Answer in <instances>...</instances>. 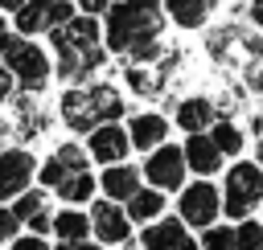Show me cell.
<instances>
[{
  "mask_svg": "<svg viewBox=\"0 0 263 250\" xmlns=\"http://www.w3.org/2000/svg\"><path fill=\"white\" fill-rule=\"evenodd\" d=\"M25 230H29V234H41V238H49V234H53V213H49V209H41L37 217H29V221H25Z\"/></svg>",
  "mask_w": 263,
  "mask_h": 250,
  "instance_id": "83f0119b",
  "label": "cell"
},
{
  "mask_svg": "<svg viewBox=\"0 0 263 250\" xmlns=\"http://www.w3.org/2000/svg\"><path fill=\"white\" fill-rule=\"evenodd\" d=\"M255 164L263 168V139H255Z\"/></svg>",
  "mask_w": 263,
  "mask_h": 250,
  "instance_id": "e575fe53",
  "label": "cell"
},
{
  "mask_svg": "<svg viewBox=\"0 0 263 250\" xmlns=\"http://www.w3.org/2000/svg\"><path fill=\"white\" fill-rule=\"evenodd\" d=\"M21 230H25V221L12 213V205H4V201H0V246L16 242V238H21Z\"/></svg>",
  "mask_w": 263,
  "mask_h": 250,
  "instance_id": "484cf974",
  "label": "cell"
},
{
  "mask_svg": "<svg viewBox=\"0 0 263 250\" xmlns=\"http://www.w3.org/2000/svg\"><path fill=\"white\" fill-rule=\"evenodd\" d=\"M177 217L189 225V230H210L218 217H222V184L197 176V180H185V189L177 193Z\"/></svg>",
  "mask_w": 263,
  "mask_h": 250,
  "instance_id": "277c9868",
  "label": "cell"
},
{
  "mask_svg": "<svg viewBox=\"0 0 263 250\" xmlns=\"http://www.w3.org/2000/svg\"><path fill=\"white\" fill-rule=\"evenodd\" d=\"M8 33H12V25H8V20H4V12H0V41H4Z\"/></svg>",
  "mask_w": 263,
  "mask_h": 250,
  "instance_id": "836d02e7",
  "label": "cell"
},
{
  "mask_svg": "<svg viewBox=\"0 0 263 250\" xmlns=\"http://www.w3.org/2000/svg\"><path fill=\"white\" fill-rule=\"evenodd\" d=\"M29 0H0V12H16V8H25Z\"/></svg>",
  "mask_w": 263,
  "mask_h": 250,
  "instance_id": "1f68e13d",
  "label": "cell"
},
{
  "mask_svg": "<svg viewBox=\"0 0 263 250\" xmlns=\"http://www.w3.org/2000/svg\"><path fill=\"white\" fill-rule=\"evenodd\" d=\"M123 209H127L132 225H152V221H160V217H164V209H168V193H160V189L144 184V189H136V193L123 201Z\"/></svg>",
  "mask_w": 263,
  "mask_h": 250,
  "instance_id": "5bb4252c",
  "label": "cell"
},
{
  "mask_svg": "<svg viewBox=\"0 0 263 250\" xmlns=\"http://www.w3.org/2000/svg\"><path fill=\"white\" fill-rule=\"evenodd\" d=\"M234 250H263V221L255 217L234 221Z\"/></svg>",
  "mask_w": 263,
  "mask_h": 250,
  "instance_id": "44dd1931",
  "label": "cell"
},
{
  "mask_svg": "<svg viewBox=\"0 0 263 250\" xmlns=\"http://www.w3.org/2000/svg\"><path fill=\"white\" fill-rule=\"evenodd\" d=\"M49 197H53V193H45L41 184H33V189H25V193H21L16 201H8V205H12V213H16L21 221H29V217H37L41 209H49Z\"/></svg>",
  "mask_w": 263,
  "mask_h": 250,
  "instance_id": "d6986e66",
  "label": "cell"
},
{
  "mask_svg": "<svg viewBox=\"0 0 263 250\" xmlns=\"http://www.w3.org/2000/svg\"><path fill=\"white\" fill-rule=\"evenodd\" d=\"M66 176H70V168H66V164H62L58 156H45V160L37 164V184H41L45 193H53V189H58V184H62Z\"/></svg>",
  "mask_w": 263,
  "mask_h": 250,
  "instance_id": "603a6c76",
  "label": "cell"
},
{
  "mask_svg": "<svg viewBox=\"0 0 263 250\" xmlns=\"http://www.w3.org/2000/svg\"><path fill=\"white\" fill-rule=\"evenodd\" d=\"M12 29H16L21 37H37V33H45V8L29 0L25 8H16V12H12Z\"/></svg>",
  "mask_w": 263,
  "mask_h": 250,
  "instance_id": "ffe728a7",
  "label": "cell"
},
{
  "mask_svg": "<svg viewBox=\"0 0 263 250\" xmlns=\"http://www.w3.org/2000/svg\"><path fill=\"white\" fill-rule=\"evenodd\" d=\"M136 189H144V172H140V164H107V168H99V197H111V201H127Z\"/></svg>",
  "mask_w": 263,
  "mask_h": 250,
  "instance_id": "4fadbf2b",
  "label": "cell"
},
{
  "mask_svg": "<svg viewBox=\"0 0 263 250\" xmlns=\"http://www.w3.org/2000/svg\"><path fill=\"white\" fill-rule=\"evenodd\" d=\"M0 57H4V66L12 70V78H16V86L25 94H41L49 86V78H53L49 53L37 45V37H21L16 29L0 41Z\"/></svg>",
  "mask_w": 263,
  "mask_h": 250,
  "instance_id": "7a4b0ae2",
  "label": "cell"
},
{
  "mask_svg": "<svg viewBox=\"0 0 263 250\" xmlns=\"http://www.w3.org/2000/svg\"><path fill=\"white\" fill-rule=\"evenodd\" d=\"M4 250H53V246H49V238H41V234H21V238L8 242Z\"/></svg>",
  "mask_w": 263,
  "mask_h": 250,
  "instance_id": "4316f807",
  "label": "cell"
},
{
  "mask_svg": "<svg viewBox=\"0 0 263 250\" xmlns=\"http://www.w3.org/2000/svg\"><path fill=\"white\" fill-rule=\"evenodd\" d=\"M127 107L115 86H66L62 94V123L74 135H90L99 123H123Z\"/></svg>",
  "mask_w": 263,
  "mask_h": 250,
  "instance_id": "6da1fadb",
  "label": "cell"
},
{
  "mask_svg": "<svg viewBox=\"0 0 263 250\" xmlns=\"http://www.w3.org/2000/svg\"><path fill=\"white\" fill-rule=\"evenodd\" d=\"M160 4H164V16L177 29H205L218 0H160Z\"/></svg>",
  "mask_w": 263,
  "mask_h": 250,
  "instance_id": "9a60e30c",
  "label": "cell"
},
{
  "mask_svg": "<svg viewBox=\"0 0 263 250\" xmlns=\"http://www.w3.org/2000/svg\"><path fill=\"white\" fill-rule=\"evenodd\" d=\"M86 213H90V238H95L99 246H107V250H123V246H132L136 225H132V217H127V209H123L119 201H111V197H95V201L86 205Z\"/></svg>",
  "mask_w": 263,
  "mask_h": 250,
  "instance_id": "5b68a950",
  "label": "cell"
},
{
  "mask_svg": "<svg viewBox=\"0 0 263 250\" xmlns=\"http://www.w3.org/2000/svg\"><path fill=\"white\" fill-rule=\"evenodd\" d=\"M78 4V12H86V16H99L103 20V12L111 8V0H74Z\"/></svg>",
  "mask_w": 263,
  "mask_h": 250,
  "instance_id": "f546056e",
  "label": "cell"
},
{
  "mask_svg": "<svg viewBox=\"0 0 263 250\" xmlns=\"http://www.w3.org/2000/svg\"><path fill=\"white\" fill-rule=\"evenodd\" d=\"M197 242H201V250H234V221H230V225L214 221L210 230L197 234Z\"/></svg>",
  "mask_w": 263,
  "mask_h": 250,
  "instance_id": "7402d4cb",
  "label": "cell"
},
{
  "mask_svg": "<svg viewBox=\"0 0 263 250\" xmlns=\"http://www.w3.org/2000/svg\"><path fill=\"white\" fill-rule=\"evenodd\" d=\"M53 250H103L95 238H86V242H53Z\"/></svg>",
  "mask_w": 263,
  "mask_h": 250,
  "instance_id": "4dcf8cb0",
  "label": "cell"
},
{
  "mask_svg": "<svg viewBox=\"0 0 263 250\" xmlns=\"http://www.w3.org/2000/svg\"><path fill=\"white\" fill-rule=\"evenodd\" d=\"M127 135H132V148L148 156L152 148L168 143V135H173V119L160 115V111H136V115H127Z\"/></svg>",
  "mask_w": 263,
  "mask_h": 250,
  "instance_id": "30bf717a",
  "label": "cell"
},
{
  "mask_svg": "<svg viewBox=\"0 0 263 250\" xmlns=\"http://www.w3.org/2000/svg\"><path fill=\"white\" fill-rule=\"evenodd\" d=\"M140 172L152 189L160 193H181L185 189V176H189V164H185V152L181 143H160L152 148L144 160H140Z\"/></svg>",
  "mask_w": 263,
  "mask_h": 250,
  "instance_id": "8992f818",
  "label": "cell"
},
{
  "mask_svg": "<svg viewBox=\"0 0 263 250\" xmlns=\"http://www.w3.org/2000/svg\"><path fill=\"white\" fill-rule=\"evenodd\" d=\"M123 250H127V246H123Z\"/></svg>",
  "mask_w": 263,
  "mask_h": 250,
  "instance_id": "74e56055",
  "label": "cell"
},
{
  "mask_svg": "<svg viewBox=\"0 0 263 250\" xmlns=\"http://www.w3.org/2000/svg\"><path fill=\"white\" fill-rule=\"evenodd\" d=\"M136 242H140V250H201V242H197V234L173 213H164L160 221H152V225H140V234H136Z\"/></svg>",
  "mask_w": 263,
  "mask_h": 250,
  "instance_id": "ba28073f",
  "label": "cell"
},
{
  "mask_svg": "<svg viewBox=\"0 0 263 250\" xmlns=\"http://www.w3.org/2000/svg\"><path fill=\"white\" fill-rule=\"evenodd\" d=\"M259 209H263V205H259Z\"/></svg>",
  "mask_w": 263,
  "mask_h": 250,
  "instance_id": "8d00e7d4",
  "label": "cell"
},
{
  "mask_svg": "<svg viewBox=\"0 0 263 250\" xmlns=\"http://www.w3.org/2000/svg\"><path fill=\"white\" fill-rule=\"evenodd\" d=\"M37 164H41V160H37L29 148H4V152H0V201H4V205L16 201L25 189H33Z\"/></svg>",
  "mask_w": 263,
  "mask_h": 250,
  "instance_id": "52a82bcc",
  "label": "cell"
},
{
  "mask_svg": "<svg viewBox=\"0 0 263 250\" xmlns=\"http://www.w3.org/2000/svg\"><path fill=\"white\" fill-rule=\"evenodd\" d=\"M251 131H255V135L263 139V115H255V119H251Z\"/></svg>",
  "mask_w": 263,
  "mask_h": 250,
  "instance_id": "d6a6232c",
  "label": "cell"
},
{
  "mask_svg": "<svg viewBox=\"0 0 263 250\" xmlns=\"http://www.w3.org/2000/svg\"><path fill=\"white\" fill-rule=\"evenodd\" d=\"M0 135H4V123H0Z\"/></svg>",
  "mask_w": 263,
  "mask_h": 250,
  "instance_id": "d590c367",
  "label": "cell"
},
{
  "mask_svg": "<svg viewBox=\"0 0 263 250\" xmlns=\"http://www.w3.org/2000/svg\"><path fill=\"white\" fill-rule=\"evenodd\" d=\"M53 197H58L62 205H82V209H86V205L99 197V176H95L90 168H86V172H70V176L53 189Z\"/></svg>",
  "mask_w": 263,
  "mask_h": 250,
  "instance_id": "e0dca14e",
  "label": "cell"
},
{
  "mask_svg": "<svg viewBox=\"0 0 263 250\" xmlns=\"http://www.w3.org/2000/svg\"><path fill=\"white\" fill-rule=\"evenodd\" d=\"M78 16V4L74 0H53L49 8H45V29H62V25H70Z\"/></svg>",
  "mask_w": 263,
  "mask_h": 250,
  "instance_id": "d4e9b609",
  "label": "cell"
},
{
  "mask_svg": "<svg viewBox=\"0 0 263 250\" xmlns=\"http://www.w3.org/2000/svg\"><path fill=\"white\" fill-rule=\"evenodd\" d=\"M214 119H218V107H214L205 94H185V98H177V107H173V127L185 131V135L210 131Z\"/></svg>",
  "mask_w": 263,
  "mask_h": 250,
  "instance_id": "7c38bea8",
  "label": "cell"
},
{
  "mask_svg": "<svg viewBox=\"0 0 263 250\" xmlns=\"http://www.w3.org/2000/svg\"><path fill=\"white\" fill-rule=\"evenodd\" d=\"M86 152H90V164L107 168V164H123L136 148H132V135H127V123H99L90 135H86Z\"/></svg>",
  "mask_w": 263,
  "mask_h": 250,
  "instance_id": "9c48e42d",
  "label": "cell"
},
{
  "mask_svg": "<svg viewBox=\"0 0 263 250\" xmlns=\"http://www.w3.org/2000/svg\"><path fill=\"white\" fill-rule=\"evenodd\" d=\"M53 156H58L70 172H86V168H90V152H86V143H74V139H70V143H62Z\"/></svg>",
  "mask_w": 263,
  "mask_h": 250,
  "instance_id": "cb8c5ba5",
  "label": "cell"
},
{
  "mask_svg": "<svg viewBox=\"0 0 263 250\" xmlns=\"http://www.w3.org/2000/svg\"><path fill=\"white\" fill-rule=\"evenodd\" d=\"M90 238V213L82 205H62L53 213V242H86Z\"/></svg>",
  "mask_w": 263,
  "mask_h": 250,
  "instance_id": "2e32d148",
  "label": "cell"
},
{
  "mask_svg": "<svg viewBox=\"0 0 263 250\" xmlns=\"http://www.w3.org/2000/svg\"><path fill=\"white\" fill-rule=\"evenodd\" d=\"M12 90H16V78H12V70L4 66V57H0V102H8L12 98Z\"/></svg>",
  "mask_w": 263,
  "mask_h": 250,
  "instance_id": "f1b7e54d",
  "label": "cell"
},
{
  "mask_svg": "<svg viewBox=\"0 0 263 250\" xmlns=\"http://www.w3.org/2000/svg\"><path fill=\"white\" fill-rule=\"evenodd\" d=\"M210 139L218 143V152H222L226 160H238V156L247 152V131H242L234 119H214V127H210Z\"/></svg>",
  "mask_w": 263,
  "mask_h": 250,
  "instance_id": "ac0fdd59",
  "label": "cell"
},
{
  "mask_svg": "<svg viewBox=\"0 0 263 250\" xmlns=\"http://www.w3.org/2000/svg\"><path fill=\"white\" fill-rule=\"evenodd\" d=\"M259 205H263V168L255 160H234L222 176V213L230 221H242Z\"/></svg>",
  "mask_w": 263,
  "mask_h": 250,
  "instance_id": "3957f363",
  "label": "cell"
},
{
  "mask_svg": "<svg viewBox=\"0 0 263 250\" xmlns=\"http://www.w3.org/2000/svg\"><path fill=\"white\" fill-rule=\"evenodd\" d=\"M181 152H185V164H189V172H193V176L214 180V176L226 168V156L218 152V143L210 139V131H193V135H185Z\"/></svg>",
  "mask_w": 263,
  "mask_h": 250,
  "instance_id": "8fae6325",
  "label": "cell"
}]
</instances>
